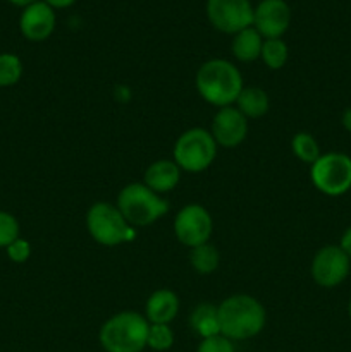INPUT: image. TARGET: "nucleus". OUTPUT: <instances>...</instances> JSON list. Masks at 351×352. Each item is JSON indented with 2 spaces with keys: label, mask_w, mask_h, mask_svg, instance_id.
<instances>
[{
  "label": "nucleus",
  "mask_w": 351,
  "mask_h": 352,
  "mask_svg": "<svg viewBox=\"0 0 351 352\" xmlns=\"http://www.w3.org/2000/svg\"><path fill=\"white\" fill-rule=\"evenodd\" d=\"M268 107H270V100H268L267 91L257 86L243 88L236 100V109L246 119H260L268 112Z\"/></svg>",
  "instance_id": "nucleus-16"
},
{
  "label": "nucleus",
  "mask_w": 351,
  "mask_h": 352,
  "mask_svg": "<svg viewBox=\"0 0 351 352\" xmlns=\"http://www.w3.org/2000/svg\"><path fill=\"white\" fill-rule=\"evenodd\" d=\"M196 352H234V346L227 337L219 333V336L203 339Z\"/></svg>",
  "instance_id": "nucleus-25"
},
{
  "label": "nucleus",
  "mask_w": 351,
  "mask_h": 352,
  "mask_svg": "<svg viewBox=\"0 0 351 352\" xmlns=\"http://www.w3.org/2000/svg\"><path fill=\"white\" fill-rule=\"evenodd\" d=\"M150 323L145 315L120 311L100 329V344L107 352H141L147 347Z\"/></svg>",
  "instance_id": "nucleus-3"
},
{
  "label": "nucleus",
  "mask_w": 351,
  "mask_h": 352,
  "mask_svg": "<svg viewBox=\"0 0 351 352\" xmlns=\"http://www.w3.org/2000/svg\"><path fill=\"white\" fill-rule=\"evenodd\" d=\"M289 57V48L282 38H272V40H264L262 45L260 58L264 64L272 71H279L284 67Z\"/></svg>",
  "instance_id": "nucleus-20"
},
{
  "label": "nucleus",
  "mask_w": 351,
  "mask_h": 352,
  "mask_svg": "<svg viewBox=\"0 0 351 352\" xmlns=\"http://www.w3.org/2000/svg\"><path fill=\"white\" fill-rule=\"evenodd\" d=\"M350 274V258L339 246H323L312 261V277L320 287L332 289Z\"/></svg>",
  "instance_id": "nucleus-10"
},
{
  "label": "nucleus",
  "mask_w": 351,
  "mask_h": 352,
  "mask_svg": "<svg viewBox=\"0 0 351 352\" xmlns=\"http://www.w3.org/2000/svg\"><path fill=\"white\" fill-rule=\"evenodd\" d=\"M19 30L23 36L30 41H43L54 33L55 12L43 0L30 3L24 7L19 17Z\"/></svg>",
  "instance_id": "nucleus-13"
},
{
  "label": "nucleus",
  "mask_w": 351,
  "mask_h": 352,
  "mask_svg": "<svg viewBox=\"0 0 351 352\" xmlns=\"http://www.w3.org/2000/svg\"><path fill=\"white\" fill-rule=\"evenodd\" d=\"M348 313H350V316H351V299H350V305H348Z\"/></svg>",
  "instance_id": "nucleus-31"
},
{
  "label": "nucleus",
  "mask_w": 351,
  "mask_h": 352,
  "mask_svg": "<svg viewBox=\"0 0 351 352\" xmlns=\"http://www.w3.org/2000/svg\"><path fill=\"white\" fill-rule=\"evenodd\" d=\"M117 208L133 227H147L169 213V201L151 191L145 182H133L120 189Z\"/></svg>",
  "instance_id": "nucleus-4"
},
{
  "label": "nucleus",
  "mask_w": 351,
  "mask_h": 352,
  "mask_svg": "<svg viewBox=\"0 0 351 352\" xmlns=\"http://www.w3.org/2000/svg\"><path fill=\"white\" fill-rule=\"evenodd\" d=\"M213 222L209 210L198 203L182 206L174 219V234L181 244L188 248L202 246L212 236Z\"/></svg>",
  "instance_id": "nucleus-8"
},
{
  "label": "nucleus",
  "mask_w": 351,
  "mask_h": 352,
  "mask_svg": "<svg viewBox=\"0 0 351 352\" xmlns=\"http://www.w3.org/2000/svg\"><path fill=\"white\" fill-rule=\"evenodd\" d=\"M291 23V9L284 0H262L253 12V28L264 40L281 38Z\"/></svg>",
  "instance_id": "nucleus-11"
},
{
  "label": "nucleus",
  "mask_w": 351,
  "mask_h": 352,
  "mask_svg": "<svg viewBox=\"0 0 351 352\" xmlns=\"http://www.w3.org/2000/svg\"><path fill=\"white\" fill-rule=\"evenodd\" d=\"M189 323H191L193 330L202 339H209V337L219 336L220 327H219V309L217 306L203 302L193 309L191 316H189Z\"/></svg>",
  "instance_id": "nucleus-18"
},
{
  "label": "nucleus",
  "mask_w": 351,
  "mask_h": 352,
  "mask_svg": "<svg viewBox=\"0 0 351 352\" xmlns=\"http://www.w3.org/2000/svg\"><path fill=\"white\" fill-rule=\"evenodd\" d=\"M174 344V332L169 325H158V323H150L148 329L147 346L153 351H167Z\"/></svg>",
  "instance_id": "nucleus-23"
},
{
  "label": "nucleus",
  "mask_w": 351,
  "mask_h": 352,
  "mask_svg": "<svg viewBox=\"0 0 351 352\" xmlns=\"http://www.w3.org/2000/svg\"><path fill=\"white\" fill-rule=\"evenodd\" d=\"M313 186L327 196H341L351 188V158L344 153L320 155L310 170Z\"/></svg>",
  "instance_id": "nucleus-7"
},
{
  "label": "nucleus",
  "mask_w": 351,
  "mask_h": 352,
  "mask_svg": "<svg viewBox=\"0 0 351 352\" xmlns=\"http://www.w3.org/2000/svg\"><path fill=\"white\" fill-rule=\"evenodd\" d=\"M195 81L200 96L219 109L236 103L244 88L240 69L226 58H212L200 65Z\"/></svg>",
  "instance_id": "nucleus-1"
},
{
  "label": "nucleus",
  "mask_w": 351,
  "mask_h": 352,
  "mask_svg": "<svg viewBox=\"0 0 351 352\" xmlns=\"http://www.w3.org/2000/svg\"><path fill=\"white\" fill-rule=\"evenodd\" d=\"M19 237V222L7 212H0V248H7Z\"/></svg>",
  "instance_id": "nucleus-24"
},
{
  "label": "nucleus",
  "mask_w": 351,
  "mask_h": 352,
  "mask_svg": "<svg viewBox=\"0 0 351 352\" xmlns=\"http://www.w3.org/2000/svg\"><path fill=\"white\" fill-rule=\"evenodd\" d=\"M253 6L250 0H209L206 16L215 30L236 34L253 26Z\"/></svg>",
  "instance_id": "nucleus-9"
},
{
  "label": "nucleus",
  "mask_w": 351,
  "mask_h": 352,
  "mask_svg": "<svg viewBox=\"0 0 351 352\" xmlns=\"http://www.w3.org/2000/svg\"><path fill=\"white\" fill-rule=\"evenodd\" d=\"M9 2H12L14 6H21V7H26L30 6V3L36 2V0H9Z\"/></svg>",
  "instance_id": "nucleus-30"
},
{
  "label": "nucleus",
  "mask_w": 351,
  "mask_h": 352,
  "mask_svg": "<svg viewBox=\"0 0 351 352\" xmlns=\"http://www.w3.org/2000/svg\"><path fill=\"white\" fill-rule=\"evenodd\" d=\"M217 157V143L210 131L193 127L184 131L174 144V162L181 170L198 174L206 170Z\"/></svg>",
  "instance_id": "nucleus-6"
},
{
  "label": "nucleus",
  "mask_w": 351,
  "mask_h": 352,
  "mask_svg": "<svg viewBox=\"0 0 351 352\" xmlns=\"http://www.w3.org/2000/svg\"><path fill=\"white\" fill-rule=\"evenodd\" d=\"M179 313V298L171 289H158L145 305V318L148 323L169 325Z\"/></svg>",
  "instance_id": "nucleus-14"
},
{
  "label": "nucleus",
  "mask_w": 351,
  "mask_h": 352,
  "mask_svg": "<svg viewBox=\"0 0 351 352\" xmlns=\"http://www.w3.org/2000/svg\"><path fill=\"white\" fill-rule=\"evenodd\" d=\"M291 150L298 160L303 164L313 165L320 158V148L315 138L310 133H298L295 134L291 141Z\"/></svg>",
  "instance_id": "nucleus-21"
},
{
  "label": "nucleus",
  "mask_w": 351,
  "mask_h": 352,
  "mask_svg": "<svg viewBox=\"0 0 351 352\" xmlns=\"http://www.w3.org/2000/svg\"><path fill=\"white\" fill-rule=\"evenodd\" d=\"M7 256L14 261V263H24V261L30 260L31 256V246L26 239H21L17 237L10 246L6 248Z\"/></svg>",
  "instance_id": "nucleus-26"
},
{
  "label": "nucleus",
  "mask_w": 351,
  "mask_h": 352,
  "mask_svg": "<svg viewBox=\"0 0 351 352\" xmlns=\"http://www.w3.org/2000/svg\"><path fill=\"white\" fill-rule=\"evenodd\" d=\"M189 263L198 272L200 275H210L219 268L220 263V254L215 246L210 243L202 244L191 250V256H189Z\"/></svg>",
  "instance_id": "nucleus-19"
},
{
  "label": "nucleus",
  "mask_w": 351,
  "mask_h": 352,
  "mask_svg": "<svg viewBox=\"0 0 351 352\" xmlns=\"http://www.w3.org/2000/svg\"><path fill=\"white\" fill-rule=\"evenodd\" d=\"M210 134L215 140L217 146L236 148L246 140L248 119L236 107H224L213 116Z\"/></svg>",
  "instance_id": "nucleus-12"
},
{
  "label": "nucleus",
  "mask_w": 351,
  "mask_h": 352,
  "mask_svg": "<svg viewBox=\"0 0 351 352\" xmlns=\"http://www.w3.org/2000/svg\"><path fill=\"white\" fill-rule=\"evenodd\" d=\"M86 229L96 243L109 248L129 243L136 237V230L124 219L117 205L105 201L89 206L86 213Z\"/></svg>",
  "instance_id": "nucleus-5"
},
{
  "label": "nucleus",
  "mask_w": 351,
  "mask_h": 352,
  "mask_svg": "<svg viewBox=\"0 0 351 352\" xmlns=\"http://www.w3.org/2000/svg\"><path fill=\"white\" fill-rule=\"evenodd\" d=\"M343 126H344V129L350 131L351 133V107L343 113Z\"/></svg>",
  "instance_id": "nucleus-29"
},
{
  "label": "nucleus",
  "mask_w": 351,
  "mask_h": 352,
  "mask_svg": "<svg viewBox=\"0 0 351 352\" xmlns=\"http://www.w3.org/2000/svg\"><path fill=\"white\" fill-rule=\"evenodd\" d=\"M220 336L229 340H244L258 336L264 330L265 308L258 299L248 294H234L219 306Z\"/></svg>",
  "instance_id": "nucleus-2"
},
{
  "label": "nucleus",
  "mask_w": 351,
  "mask_h": 352,
  "mask_svg": "<svg viewBox=\"0 0 351 352\" xmlns=\"http://www.w3.org/2000/svg\"><path fill=\"white\" fill-rule=\"evenodd\" d=\"M23 76V62L14 54H0V88L14 86Z\"/></svg>",
  "instance_id": "nucleus-22"
},
{
  "label": "nucleus",
  "mask_w": 351,
  "mask_h": 352,
  "mask_svg": "<svg viewBox=\"0 0 351 352\" xmlns=\"http://www.w3.org/2000/svg\"><path fill=\"white\" fill-rule=\"evenodd\" d=\"M45 3L52 7V9H65V7H71L76 0H43Z\"/></svg>",
  "instance_id": "nucleus-28"
},
{
  "label": "nucleus",
  "mask_w": 351,
  "mask_h": 352,
  "mask_svg": "<svg viewBox=\"0 0 351 352\" xmlns=\"http://www.w3.org/2000/svg\"><path fill=\"white\" fill-rule=\"evenodd\" d=\"M179 181H181V168L174 160H157L148 165L145 170V184L162 196L171 192L179 184Z\"/></svg>",
  "instance_id": "nucleus-15"
},
{
  "label": "nucleus",
  "mask_w": 351,
  "mask_h": 352,
  "mask_svg": "<svg viewBox=\"0 0 351 352\" xmlns=\"http://www.w3.org/2000/svg\"><path fill=\"white\" fill-rule=\"evenodd\" d=\"M339 248L344 251V253H346V256L351 260V227L343 234V237H341Z\"/></svg>",
  "instance_id": "nucleus-27"
},
{
  "label": "nucleus",
  "mask_w": 351,
  "mask_h": 352,
  "mask_svg": "<svg viewBox=\"0 0 351 352\" xmlns=\"http://www.w3.org/2000/svg\"><path fill=\"white\" fill-rule=\"evenodd\" d=\"M264 38L253 26L234 34L233 54L241 62H253L260 57Z\"/></svg>",
  "instance_id": "nucleus-17"
}]
</instances>
